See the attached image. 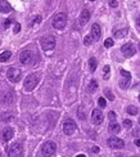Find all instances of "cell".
<instances>
[{
  "mask_svg": "<svg viewBox=\"0 0 140 157\" xmlns=\"http://www.w3.org/2000/svg\"><path fill=\"white\" fill-rule=\"evenodd\" d=\"M66 23H67V14H66V13H57L53 17L52 25H53L54 29H57V30L64 29Z\"/></svg>",
  "mask_w": 140,
  "mask_h": 157,
  "instance_id": "cell-1",
  "label": "cell"
},
{
  "mask_svg": "<svg viewBox=\"0 0 140 157\" xmlns=\"http://www.w3.org/2000/svg\"><path fill=\"white\" fill-rule=\"evenodd\" d=\"M37 84H39V76L36 73H31V75L26 77L25 82H23V86H25V90H27V92H32L36 88Z\"/></svg>",
  "mask_w": 140,
  "mask_h": 157,
  "instance_id": "cell-2",
  "label": "cell"
},
{
  "mask_svg": "<svg viewBox=\"0 0 140 157\" xmlns=\"http://www.w3.org/2000/svg\"><path fill=\"white\" fill-rule=\"evenodd\" d=\"M41 48L44 50H52L55 46V37L52 36V35H48V36H44L40 40Z\"/></svg>",
  "mask_w": 140,
  "mask_h": 157,
  "instance_id": "cell-3",
  "label": "cell"
},
{
  "mask_svg": "<svg viewBox=\"0 0 140 157\" xmlns=\"http://www.w3.org/2000/svg\"><path fill=\"white\" fill-rule=\"evenodd\" d=\"M55 151H57V144L54 142H46V143H44V146H42V148H41L42 155L46 156V157L53 156L54 153H55Z\"/></svg>",
  "mask_w": 140,
  "mask_h": 157,
  "instance_id": "cell-4",
  "label": "cell"
},
{
  "mask_svg": "<svg viewBox=\"0 0 140 157\" xmlns=\"http://www.w3.org/2000/svg\"><path fill=\"white\" fill-rule=\"evenodd\" d=\"M76 129H77V125H76V123L72 119H67L63 123V131H64V134L72 135L73 133L76 131Z\"/></svg>",
  "mask_w": 140,
  "mask_h": 157,
  "instance_id": "cell-5",
  "label": "cell"
},
{
  "mask_svg": "<svg viewBox=\"0 0 140 157\" xmlns=\"http://www.w3.org/2000/svg\"><path fill=\"white\" fill-rule=\"evenodd\" d=\"M21 75H22L21 71L15 67H10L7 71V77L9 78V81H12V82H18L21 80Z\"/></svg>",
  "mask_w": 140,
  "mask_h": 157,
  "instance_id": "cell-6",
  "label": "cell"
},
{
  "mask_svg": "<svg viewBox=\"0 0 140 157\" xmlns=\"http://www.w3.org/2000/svg\"><path fill=\"white\" fill-rule=\"evenodd\" d=\"M23 152V148L19 143H14L12 144V146L9 147V150H8V156L9 157H21Z\"/></svg>",
  "mask_w": 140,
  "mask_h": 157,
  "instance_id": "cell-7",
  "label": "cell"
},
{
  "mask_svg": "<svg viewBox=\"0 0 140 157\" xmlns=\"http://www.w3.org/2000/svg\"><path fill=\"white\" fill-rule=\"evenodd\" d=\"M121 75H122V80L120 81V88L121 89H127L130 86V82H131V73L129 71H125L122 70L121 71Z\"/></svg>",
  "mask_w": 140,
  "mask_h": 157,
  "instance_id": "cell-8",
  "label": "cell"
},
{
  "mask_svg": "<svg viewBox=\"0 0 140 157\" xmlns=\"http://www.w3.org/2000/svg\"><path fill=\"white\" fill-rule=\"evenodd\" d=\"M121 52L123 53V56H125V57H133L134 54L136 53V49H135L133 43H126V44L122 45Z\"/></svg>",
  "mask_w": 140,
  "mask_h": 157,
  "instance_id": "cell-9",
  "label": "cell"
},
{
  "mask_svg": "<svg viewBox=\"0 0 140 157\" xmlns=\"http://www.w3.org/2000/svg\"><path fill=\"white\" fill-rule=\"evenodd\" d=\"M108 146L111 148H114V150H121L125 146V143H123L122 139L117 138V136H111L109 139H108Z\"/></svg>",
  "mask_w": 140,
  "mask_h": 157,
  "instance_id": "cell-10",
  "label": "cell"
},
{
  "mask_svg": "<svg viewBox=\"0 0 140 157\" xmlns=\"http://www.w3.org/2000/svg\"><path fill=\"white\" fill-rule=\"evenodd\" d=\"M103 120H104L103 112L100 111V109H98V108L93 109V112H91V121H93V123H94L95 125H99V124L103 123Z\"/></svg>",
  "mask_w": 140,
  "mask_h": 157,
  "instance_id": "cell-11",
  "label": "cell"
},
{
  "mask_svg": "<svg viewBox=\"0 0 140 157\" xmlns=\"http://www.w3.org/2000/svg\"><path fill=\"white\" fill-rule=\"evenodd\" d=\"M31 59H32V53L30 50H25V52H22L19 54V61H21L22 65H28Z\"/></svg>",
  "mask_w": 140,
  "mask_h": 157,
  "instance_id": "cell-12",
  "label": "cell"
},
{
  "mask_svg": "<svg viewBox=\"0 0 140 157\" xmlns=\"http://www.w3.org/2000/svg\"><path fill=\"white\" fill-rule=\"evenodd\" d=\"M13 135H14V130L12 128H5L1 131V139L4 140V142H8V140H10L12 138H13Z\"/></svg>",
  "mask_w": 140,
  "mask_h": 157,
  "instance_id": "cell-13",
  "label": "cell"
},
{
  "mask_svg": "<svg viewBox=\"0 0 140 157\" xmlns=\"http://www.w3.org/2000/svg\"><path fill=\"white\" fill-rule=\"evenodd\" d=\"M91 36L94 40H99L100 36H102V30H100V26L98 25V23H94L91 27Z\"/></svg>",
  "mask_w": 140,
  "mask_h": 157,
  "instance_id": "cell-14",
  "label": "cell"
},
{
  "mask_svg": "<svg viewBox=\"0 0 140 157\" xmlns=\"http://www.w3.org/2000/svg\"><path fill=\"white\" fill-rule=\"evenodd\" d=\"M89 19H90V12H89L88 9H84L82 12H81V14H80V18H79V21H80V25H81V26L86 25V23L89 22Z\"/></svg>",
  "mask_w": 140,
  "mask_h": 157,
  "instance_id": "cell-15",
  "label": "cell"
},
{
  "mask_svg": "<svg viewBox=\"0 0 140 157\" xmlns=\"http://www.w3.org/2000/svg\"><path fill=\"white\" fill-rule=\"evenodd\" d=\"M12 10L10 4L5 0H0V13H9Z\"/></svg>",
  "mask_w": 140,
  "mask_h": 157,
  "instance_id": "cell-16",
  "label": "cell"
},
{
  "mask_svg": "<svg viewBox=\"0 0 140 157\" xmlns=\"http://www.w3.org/2000/svg\"><path fill=\"white\" fill-rule=\"evenodd\" d=\"M108 130H109V133H112V134H117V133H120V130H121V126L114 121V123H111L108 125Z\"/></svg>",
  "mask_w": 140,
  "mask_h": 157,
  "instance_id": "cell-17",
  "label": "cell"
},
{
  "mask_svg": "<svg viewBox=\"0 0 140 157\" xmlns=\"http://www.w3.org/2000/svg\"><path fill=\"white\" fill-rule=\"evenodd\" d=\"M127 34H129V30H127V29H122V30L114 31V37L116 39H122V37H125Z\"/></svg>",
  "mask_w": 140,
  "mask_h": 157,
  "instance_id": "cell-18",
  "label": "cell"
},
{
  "mask_svg": "<svg viewBox=\"0 0 140 157\" xmlns=\"http://www.w3.org/2000/svg\"><path fill=\"white\" fill-rule=\"evenodd\" d=\"M13 101H14V97H13V93H7L5 95H4L3 98V102L5 104H10V103H13Z\"/></svg>",
  "mask_w": 140,
  "mask_h": 157,
  "instance_id": "cell-19",
  "label": "cell"
},
{
  "mask_svg": "<svg viewBox=\"0 0 140 157\" xmlns=\"http://www.w3.org/2000/svg\"><path fill=\"white\" fill-rule=\"evenodd\" d=\"M96 66H98V61H96L94 57H91L90 59H89V67H90V71L91 72H95Z\"/></svg>",
  "mask_w": 140,
  "mask_h": 157,
  "instance_id": "cell-20",
  "label": "cell"
},
{
  "mask_svg": "<svg viewBox=\"0 0 140 157\" xmlns=\"http://www.w3.org/2000/svg\"><path fill=\"white\" fill-rule=\"evenodd\" d=\"M96 89H98V81H96V80H91L90 84H89V86H88V92L89 93H94Z\"/></svg>",
  "mask_w": 140,
  "mask_h": 157,
  "instance_id": "cell-21",
  "label": "cell"
},
{
  "mask_svg": "<svg viewBox=\"0 0 140 157\" xmlns=\"http://www.w3.org/2000/svg\"><path fill=\"white\" fill-rule=\"evenodd\" d=\"M10 56H12V53L9 52V50H5V52H3L1 54H0V62H7L10 58Z\"/></svg>",
  "mask_w": 140,
  "mask_h": 157,
  "instance_id": "cell-22",
  "label": "cell"
},
{
  "mask_svg": "<svg viewBox=\"0 0 140 157\" xmlns=\"http://www.w3.org/2000/svg\"><path fill=\"white\" fill-rule=\"evenodd\" d=\"M109 72H111L109 66H104V68H103V78L104 80H108V78H109Z\"/></svg>",
  "mask_w": 140,
  "mask_h": 157,
  "instance_id": "cell-23",
  "label": "cell"
},
{
  "mask_svg": "<svg viewBox=\"0 0 140 157\" xmlns=\"http://www.w3.org/2000/svg\"><path fill=\"white\" fill-rule=\"evenodd\" d=\"M127 112L130 113V115H133V116H135V115H138V112H139V109L135 107V106H129L127 107Z\"/></svg>",
  "mask_w": 140,
  "mask_h": 157,
  "instance_id": "cell-24",
  "label": "cell"
},
{
  "mask_svg": "<svg viewBox=\"0 0 140 157\" xmlns=\"http://www.w3.org/2000/svg\"><path fill=\"white\" fill-rule=\"evenodd\" d=\"M93 41H94V39H93L91 35H88V36H85V39H84V44L85 45H90Z\"/></svg>",
  "mask_w": 140,
  "mask_h": 157,
  "instance_id": "cell-25",
  "label": "cell"
},
{
  "mask_svg": "<svg viewBox=\"0 0 140 157\" xmlns=\"http://www.w3.org/2000/svg\"><path fill=\"white\" fill-rule=\"evenodd\" d=\"M104 94H106V95H107V98H108V99H109V101H114V95H113V94H112V92H111V90L106 89V90H104Z\"/></svg>",
  "mask_w": 140,
  "mask_h": 157,
  "instance_id": "cell-26",
  "label": "cell"
},
{
  "mask_svg": "<svg viewBox=\"0 0 140 157\" xmlns=\"http://www.w3.org/2000/svg\"><path fill=\"white\" fill-rule=\"evenodd\" d=\"M104 46H106V48H112V46H113V39H107L106 41H104Z\"/></svg>",
  "mask_w": 140,
  "mask_h": 157,
  "instance_id": "cell-27",
  "label": "cell"
},
{
  "mask_svg": "<svg viewBox=\"0 0 140 157\" xmlns=\"http://www.w3.org/2000/svg\"><path fill=\"white\" fill-rule=\"evenodd\" d=\"M108 117H109V120L112 121V123H114V121H116V119H117V115H116V112L111 111L109 113H108Z\"/></svg>",
  "mask_w": 140,
  "mask_h": 157,
  "instance_id": "cell-28",
  "label": "cell"
},
{
  "mask_svg": "<svg viewBox=\"0 0 140 157\" xmlns=\"http://www.w3.org/2000/svg\"><path fill=\"white\" fill-rule=\"evenodd\" d=\"M98 103H99V106H100L102 108H104V107L107 106V102H106V99H104L103 97H100L99 99H98Z\"/></svg>",
  "mask_w": 140,
  "mask_h": 157,
  "instance_id": "cell-29",
  "label": "cell"
},
{
  "mask_svg": "<svg viewBox=\"0 0 140 157\" xmlns=\"http://www.w3.org/2000/svg\"><path fill=\"white\" fill-rule=\"evenodd\" d=\"M123 126L130 129L131 126H133V123H131V120H123Z\"/></svg>",
  "mask_w": 140,
  "mask_h": 157,
  "instance_id": "cell-30",
  "label": "cell"
},
{
  "mask_svg": "<svg viewBox=\"0 0 140 157\" xmlns=\"http://www.w3.org/2000/svg\"><path fill=\"white\" fill-rule=\"evenodd\" d=\"M41 22V17L40 15H37V17H35L32 19V25H37V23H40Z\"/></svg>",
  "mask_w": 140,
  "mask_h": 157,
  "instance_id": "cell-31",
  "label": "cell"
},
{
  "mask_svg": "<svg viewBox=\"0 0 140 157\" xmlns=\"http://www.w3.org/2000/svg\"><path fill=\"white\" fill-rule=\"evenodd\" d=\"M19 30H21V25H19V23H15V26H14V34H18Z\"/></svg>",
  "mask_w": 140,
  "mask_h": 157,
  "instance_id": "cell-32",
  "label": "cell"
},
{
  "mask_svg": "<svg viewBox=\"0 0 140 157\" xmlns=\"http://www.w3.org/2000/svg\"><path fill=\"white\" fill-rule=\"evenodd\" d=\"M109 5H111L112 8H116V7H117V5H118V3H117V0H111V1H109Z\"/></svg>",
  "mask_w": 140,
  "mask_h": 157,
  "instance_id": "cell-33",
  "label": "cell"
},
{
  "mask_svg": "<svg viewBox=\"0 0 140 157\" xmlns=\"http://www.w3.org/2000/svg\"><path fill=\"white\" fill-rule=\"evenodd\" d=\"M136 29H138V31L140 32V15L136 18Z\"/></svg>",
  "mask_w": 140,
  "mask_h": 157,
  "instance_id": "cell-34",
  "label": "cell"
},
{
  "mask_svg": "<svg viewBox=\"0 0 140 157\" xmlns=\"http://www.w3.org/2000/svg\"><path fill=\"white\" fill-rule=\"evenodd\" d=\"M10 22H12V21H10V19H7V21H5V22H4V27H5V29H8V27H9V26H10Z\"/></svg>",
  "mask_w": 140,
  "mask_h": 157,
  "instance_id": "cell-35",
  "label": "cell"
},
{
  "mask_svg": "<svg viewBox=\"0 0 140 157\" xmlns=\"http://www.w3.org/2000/svg\"><path fill=\"white\" fill-rule=\"evenodd\" d=\"M91 151L94 152V153H98V152H99L100 150H99V147H93V150H91Z\"/></svg>",
  "mask_w": 140,
  "mask_h": 157,
  "instance_id": "cell-36",
  "label": "cell"
},
{
  "mask_svg": "<svg viewBox=\"0 0 140 157\" xmlns=\"http://www.w3.org/2000/svg\"><path fill=\"white\" fill-rule=\"evenodd\" d=\"M135 146L140 147V139H136V140H135Z\"/></svg>",
  "mask_w": 140,
  "mask_h": 157,
  "instance_id": "cell-37",
  "label": "cell"
},
{
  "mask_svg": "<svg viewBox=\"0 0 140 157\" xmlns=\"http://www.w3.org/2000/svg\"><path fill=\"white\" fill-rule=\"evenodd\" d=\"M77 157H86L85 155H77Z\"/></svg>",
  "mask_w": 140,
  "mask_h": 157,
  "instance_id": "cell-38",
  "label": "cell"
},
{
  "mask_svg": "<svg viewBox=\"0 0 140 157\" xmlns=\"http://www.w3.org/2000/svg\"><path fill=\"white\" fill-rule=\"evenodd\" d=\"M139 124H140V117H139Z\"/></svg>",
  "mask_w": 140,
  "mask_h": 157,
  "instance_id": "cell-39",
  "label": "cell"
},
{
  "mask_svg": "<svg viewBox=\"0 0 140 157\" xmlns=\"http://www.w3.org/2000/svg\"><path fill=\"white\" fill-rule=\"evenodd\" d=\"M90 1H95V0H90Z\"/></svg>",
  "mask_w": 140,
  "mask_h": 157,
  "instance_id": "cell-40",
  "label": "cell"
},
{
  "mask_svg": "<svg viewBox=\"0 0 140 157\" xmlns=\"http://www.w3.org/2000/svg\"><path fill=\"white\" fill-rule=\"evenodd\" d=\"M139 50H140V44H139Z\"/></svg>",
  "mask_w": 140,
  "mask_h": 157,
  "instance_id": "cell-41",
  "label": "cell"
},
{
  "mask_svg": "<svg viewBox=\"0 0 140 157\" xmlns=\"http://www.w3.org/2000/svg\"><path fill=\"white\" fill-rule=\"evenodd\" d=\"M139 102H140V95H139Z\"/></svg>",
  "mask_w": 140,
  "mask_h": 157,
  "instance_id": "cell-42",
  "label": "cell"
},
{
  "mask_svg": "<svg viewBox=\"0 0 140 157\" xmlns=\"http://www.w3.org/2000/svg\"><path fill=\"white\" fill-rule=\"evenodd\" d=\"M134 157H138V156H134Z\"/></svg>",
  "mask_w": 140,
  "mask_h": 157,
  "instance_id": "cell-43",
  "label": "cell"
}]
</instances>
